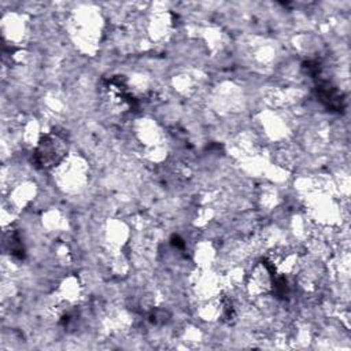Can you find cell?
Instances as JSON below:
<instances>
[{
    "label": "cell",
    "mask_w": 351,
    "mask_h": 351,
    "mask_svg": "<svg viewBox=\"0 0 351 351\" xmlns=\"http://www.w3.org/2000/svg\"><path fill=\"white\" fill-rule=\"evenodd\" d=\"M64 152V140L58 134H47L40 140L34 151V159L40 167L48 169L58 165L63 159Z\"/></svg>",
    "instance_id": "cell-1"
}]
</instances>
